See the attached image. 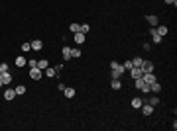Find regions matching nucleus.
<instances>
[{"label": "nucleus", "mask_w": 177, "mask_h": 131, "mask_svg": "<svg viewBox=\"0 0 177 131\" xmlns=\"http://www.w3.org/2000/svg\"><path fill=\"white\" fill-rule=\"evenodd\" d=\"M124 72L126 71H124V67H122V63H116V61L110 63V78H120Z\"/></svg>", "instance_id": "1"}, {"label": "nucleus", "mask_w": 177, "mask_h": 131, "mask_svg": "<svg viewBox=\"0 0 177 131\" xmlns=\"http://www.w3.org/2000/svg\"><path fill=\"white\" fill-rule=\"evenodd\" d=\"M30 78H32V80H41V78H43V71L38 69V67L30 69Z\"/></svg>", "instance_id": "2"}, {"label": "nucleus", "mask_w": 177, "mask_h": 131, "mask_svg": "<svg viewBox=\"0 0 177 131\" xmlns=\"http://www.w3.org/2000/svg\"><path fill=\"white\" fill-rule=\"evenodd\" d=\"M0 82H2V86H6V84H10L12 82V74L10 72H0Z\"/></svg>", "instance_id": "3"}, {"label": "nucleus", "mask_w": 177, "mask_h": 131, "mask_svg": "<svg viewBox=\"0 0 177 131\" xmlns=\"http://www.w3.org/2000/svg\"><path fill=\"white\" fill-rule=\"evenodd\" d=\"M140 69H142V72H154V63H150V61H144V63L140 65Z\"/></svg>", "instance_id": "4"}, {"label": "nucleus", "mask_w": 177, "mask_h": 131, "mask_svg": "<svg viewBox=\"0 0 177 131\" xmlns=\"http://www.w3.org/2000/svg\"><path fill=\"white\" fill-rule=\"evenodd\" d=\"M128 72H130V76H132V78H140V76L144 74L140 67H132V69H130V71H128Z\"/></svg>", "instance_id": "5"}, {"label": "nucleus", "mask_w": 177, "mask_h": 131, "mask_svg": "<svg viewBox=\"0 0 177 131\" xmlns=\"http://www.w3.org/2000/svg\"><path fill=\"white\" fill-rule=\"evenodd\" d=\"M150 33H151V39H154V43H157V45H159L163 37H161V35H159V33L156 32V27H151V29H150Z\"/></svg>", "instance_id": "6"}, {"label": "nucleus", "mask_w": 177, "mask_h": 131, "mask_svg": "<svg viewBox=\"0 0 177 131\" xmlns=\"http://www.w3.org/2000/svg\"><path fill=\"white\" fill-rule=\"evenodd\" d=\"M142 78H144V82L151 84V82H156V74H154V72H144V74H142Z\"/></svg>", "instance_id": "7"}, {"label": "nucleus", "mask_w": 177, "mask_h": 131, "mask_svg": "<svg viewBox=\"0 0 177 131\" xmlns=\"http://www.w3.org/2000/svg\"><path fill=\"white\" fill-rule=\"evenodd\" d=\"M142 113H144V116H151V113H154V106L151 104H142Z\"/></svg>", "instance_id": "8"}, {"label": "nucleus", "mask_w": 177, "mask_h": 131, "mask_svg": "<svg viewBox=\"0 0 177 131\" xmlns=\"http://www.w3.org/2000/svg\"><path fill=\"white\" fill-rule=\"evenodd\" d=\"M43 49V43H41V39H33L32 41V51H41Z\"/></svg>", "instance_id": "9"}, {"label": "nucleus", "mask_w": 177, "mask_h": 131, "mask_svg": "<svg viewBox=\"0 0 177 131\" xmlns=\"http://www.w3.org/2000/svg\"><path fill=\"white\" fill-rule=\"evenodd\" d=\"M73 39H75V43H77V45H83V43H85V33L77 32V33H75V37H73Z\"/></svg>", "instance_id": "10"}, {"label": "nucleus", "mask_w": 177, "mask_h": 131, "mask_svg": "<svg viewBox=\"0 0 177 131\" xmlns=\"http://www.w3.org/2000/svg\"><path fill=\"white\" fill-rule=\"evenodd\" d=\"M4 98L6 100H14L16 98V90H14V88H8V90L4 92Z\"/></svg>", "instance_id": "11"}, {"label": "nucleus", "mask_w": 177, "mask_h": 131, "mask_svg": "<svg viewBox=\"0 0 177 131\" xmlns=\"http://www.w3.org/2000/svg\"><path fill=\"white\" fill-rule=\"evenodd\" d=\"M142 104H144V102H142V98H132V108H134V110H140V108H142Z\"/></svg>", "instance_id": "12"}, {"label": "nucleus", "mask_w": 177, "mask_h": 131, "mask_svg": "<svg viewBox=\"0 0 177 131\" xmlns=\"http://www.w3.org/2000/svg\"><path fill=\"white\" fill-rule=\"evenodd\" d=\"M63 94H65V98H73V96H75V88L65 86V88H63Z\"/></svg>", "instance_id": "13"}, {"label": "nucleus", "mask_w": 177, "mask_h": 131, "mask_svg": "<svg viewBox=\"0 0 177 131\" xmlns=\"http://www.w3.org/2000/svg\"><path fill=\"white\" fill-rule=\"evenodd\" d=\"M110 86H112V90H120L122 88V82H120V78H112Z\"/></svg>", "instance_id": "14"}, {"label": "nucleus", "mask_w": 177, "mask_h": 131, "mask_svg": "<svg viewBox=\"0 0 177 131\" xmlns=\"http://www.w3.org/2000/svg\"><path fill=\"white\" fill-rule=\"evenodd\" d=\"M156 32L159 33V35H161V37H165V35H167V32H169V29H167V26H157V27H156Z\"/></svg>", "instance_id": "15"}, {"label": "nucleus", "mask_w": 177, "mask_h": 131, "mask_svg": "<svg viewBox=\"0 0 177 131\" xmlns=\"http://www.w3.org/2000/svg\"><path fill=\"white\" fill-rule=\"evenodd\" d=\"M61 53H63V59H65V61L71 59V47H63V49H61Z\"/></svg>", "instance_id": "16"}, {"label": "nucleus", "mask_w": 177, "mask_h": 131, "mask_svg": "<svg viewBox=\"0 0 177 131\" xmlns=\"http://www.w3.org/2000/svg\"><path fill=\"white\" fill-rule=\"evenodd\" d=\"M45 76H49V78H51V76H55V74H57V71H55V67H47L45 71Z\"/></svg>", "instance_id": "17"}, {"label": "nucleus", "mask_w": 177, "mask_h": 131, "mask_svg": "<svg viewBox=\"0 0 177 131\" xmlns=\"http://www.w3.org/2000/svg\"><path fill=\"white\" fill-rule=\"evenodd\" d=\"M36 67L41 69V71H45L47 67H49V63H47V59H41V61H38V65H36Z\"/></svg>", "instance_id": "18"}, {"label": "nucleus", "mask_w": 177, "mask_h": 131, "mask_svg": "<svg viewBox=\"0 0 177 131\" xmlns=\"http://www.w3.org/2000/svg\"><path fill=\"white\" fill-rule=\"evenodd\" d=\"M14 90H16V96H22V94H26V86H24V84H18Z\"/></svg>", "instance_id": "19"}, {"label": "nucleus", "mask_w": 177, "mask_h": 131, "mask_svg": "<svg viewBox=\"0 0 177 131\" xmlns=\"http://www.w3.org/2000/svg\"><path fill=\"white\" fill-rule=\"evenodd\" d=\"M24 65H28V61L24 57H16V67H24Z\"/></svg>", "instance_id": "20"}, {"label": "nucleus", "mask_w": 177, "mask_h": 131, "mask_svg": "<svg viewBox=\"0 0 177 131\" xmlns=\"http://www.w3.org/2000/svg\"><path fill=\"white\" fill-rule=\"evenodd\" d=\"M148 22H150L151 27H156L157 26V16H148Z\"/></svg>", "instance_id": "21"}, {"label": "nucleus", "mask_w": 177, "mask_h": 131, "mask_svg": "<svg viewBox=\"0 0 177 131\" xmlns=\"http://www.w3.org/2000/svg\"><path fill=\"white\" fill-rule=\"evenodd\" d=\"M20 49H22V51H24V53L32 51V43H28V41H26V43H22V47H20Z\"/></svg>", "instance_id": "22"}, {"label": "nucleus", "mask_w": 177, "mask_h": 131, "mask_svg": "<svg viewBox=\"0 0 177 131\" xmlns=\"http://www.w3.org/2000/svg\"><path fill=\"white\" fill-rule=\"evenodd\" d=\"M89 29H91V26H89V24H83V26L79 27V32H81V33H85V35L89 33Z\"/></svg>", "instance_id": "23"}, {"label": "nucleus", "mask_w": 177, "mask_h": 131, "mask_svg": "<svg viewBox=\"0 0 177 131\" xmlns=\"http://www.w3.org/2000/svg\"><path fill=\"white\" fill-rule=\"evenodd\" d=\"M142 63H144V59H142V57H136V59H132V65H134V67H140Z\"/></svg>", "instance_id": "24"}, {"label": "nucleus", "mask_w": 177, "mask_h": 131, "mask_svg": "<svg viewBox=\"0 0 177 131\" xmlns=\"http://www.w3.org/2000/svg\"><path fill=\"white\" fill-rule=\"evenodd\" d=\"M140 90L144 92V94H148V92H150V84H148V82H144V84L140 86Z\"/></svg>", "instance_id": "25"}, {"label": "nucleus", "mask_w": 177, "mask_h": 131, "mask_svg": "<svg viewBox=\"0 0 177 131\" xmlns=\"http://www.w3.org/2000/svg\"><path fill=\"white\" fill-rule=\"evenodd\" d=\"M157 102H159V100H157V96H151V98L148 100V104H151V106H154V108H156V106H157Z\"/></svg>", "instance_id": "26"}, {"label": "nucleus", "mask_w": 177, "mask_h": 131, "mask_svg": "<svg viewBox=\"0 0 177 131\" xmlns=\"http://www.w3.org/2000/svg\"><path fill=\"white\" fill-rule=\"evenodd\" d=\"M71 57H81V49H71Z\"/></svg>", "instance_id": "27"}, {"label": "nucleus", "mask_w": 177, "mask_h": 131, "mask_svg": "<svg viewBox=\"0 0 177 131\" xmlns=\"http://www.w3.org/2000/svg\"><path fill=\"white\" fill-rule=\"evenodd\" d=\"M122 67H124V71H130L134 65H132V61H126V63H122Z\"/></svg>", "instance_id": "28"}, {"label": "nucleus", "mask_w": 177, "mask_h": 131, "mask_svg": "<svg viewBox=\"0 0 177 131\" xmlns=\"http://www.w3.org/2000/svg\"><path fill=\"white\" fill-rule=\"evenodd\" d=\"M79 27H81L79 24H71V26H69V29H71L73 33H77V32H79Z\"/></svg>", "instance_id": "29"}, {"label": "nucleus", "mask_w": 177, "mask_h": 131, "mask_svg": "<svg viewBox=\"0 0 177 131\" xmlns=\"http://www.w3.org/2000/svg\"><path fill=\"white\" fill-rule=\"evenodd\" d=\"M8 71V63H0V72H6Z\"/></svg>", "instance_id": "30"}, {"label": "nucleus", "mask_w": 177, "mask_h": 131, "mask_svg": "<svg viewBox=\"0 0 177 131\" xmlns=\"http://www.w3.org/2000/svg\"><path fill=\"white\" fill-rule=\"evenodd\" d=\"M28 65H30V69H33V67H36V65H38V61H28Z\"/></svg>", "instance_id": "31"}, {"label": "nucleus", "mask_w": 177, "mask_h": 131, "mask_svg": "<svg viewBox=\"0 0 177 131\" xmlns=\"http://www.w3.org/2000/svg\"><path fill=\"white\" fill-rule=\"evenodd\" d=\"M165 4H171V6H175V4H177V0H165Z\"/></svg>", "instance_id": "32"}]
</instances>
